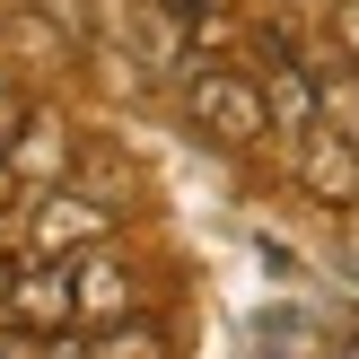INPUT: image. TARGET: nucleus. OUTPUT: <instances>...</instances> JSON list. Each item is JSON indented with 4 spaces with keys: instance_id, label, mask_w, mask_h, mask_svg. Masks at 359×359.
<instances>
[{
    "instance_id": "1",
    "label": "nucleus",
    "mask_w": 359,
    "mask_h": 359,
    "mask_svg": "<svg viewBox=\"0 0 359 359\" xmlns=\"http://www.w3.org/2000/svg\"><path fill=\"white\" fill-rule=\"evenodd\" d=\"M184 114H193V132H210L219 149L272 140V114H263V88H255L245 62H193L184 70Z\"/></svg>"
},
{
    "instance_id": "2",
    "label": "nucleus",
    "mask_w": 359,
    "mask_h": 359,
    "mask_svg": "<svg viewBox=\"0 0 359 359\" xmlns=\"http://www.w3.org/2000/svg\"><path fill=\"white\" fill-rule=\"evenodd\" d=\"M255 88H263V114H272V140H290V149L325 123V114H316V70H307V53H298L280 27L263 35V70H255Z\"/></svg>"
},
{
    "instance_id": "3",
    "label": "nucleus",
    "mask_w": 359,
    "mask_h": 359,
    "mask_svg": "<svg viewBox=\"0 0 359 359\" xmlns=\"http://www.w3.org/2000/svg\"><path fill=\"white\" fill-rule=\"evenodd\" d=\"M70 272V316H88V325H114V316H140V272L123 255H97L88 245L79 263H62Z\"/></svg>"
},
{
    "instance_id": "4",
    "label": "nucleus",
    "mask_w": 359,
    "mask_h": 359,
    "mask_svg": "<svg viewBox=\"0 0 359 359\" xmlns=\"http://www.w3.org/2000/svg\"><path fill=\"white\" fill-rule=\"evenodd\" d=\"M290 167H298V184H307L325 210H359V149L333 132V123H316V132L298 140V149H290Z\"/></svg>"
},
{
    "instance_id": "5",
    "label": "nucleus",
    "mask_w": 359,
    "mask_h": 359,
    "mask_svg": "<svg viewBox=\"0 0 359 359\" xmlns=\"http://www.w3.org/2000/svg\"><path fill=\"white\" fill-rule=\"evenodd\" d=\"M0 307H9L18 325H35V333H62V325H70V272H62L53 255L27 263V272L0 280Z\"/></svg>"
},
{
    "instance_id": "6",
    "label": "nucleus",
    "mask_w": 359,
    "mask_h": 359,
    "mask_svg": "<svg viewBox=\"0 0 359 359\" xmlns=\"http://www.w3.org/2000/svg\"><path fill=\"white\" fill-rule=\"evenodd\" d=\"M105 228H114V202H88V193H44V210H35V255L62 263L70 245H97Z\"/></svg>"
},
{
    "instance_id": "7",
    "label": "nucleus",
    "mask_w": 359,
    "mask_h": 359,
    "mask_svg": "<svg viewBox=\"0 0 359 359\" xmlns=\"http://www.w3.org/2000/svg\"><path fill=\"white\" fill-rule=\"evenodd\" d=\"M62 167H70V140H62V123H53V114L18 123V140H9V184H53Z\"/></svg>"
},
{
    "instance_id": "8",
    "label": "nucleus",
    "mask_w": 359,
    "mask_h": 359,
    "mask_svg": "<svg viewBox=\"0 0 359 359\" xmlns=\"http://www.w3.org/2000/svg\"><path fill=\"white\" fill-rule=\"evenodd\" d=\"M316 114L333 123V132L359 149V62H333V70H316Z\"/></svg>"
},
{
    "instance_id": "9",
    "label": "nucleus",
    "mask_w": 359,
    "mask_h": 359,
    "mask_svg": "<svg viewBox=\"0 0 359 359\" xmlns=\"http://www.w3.org/2000/svg\"><path fill=\"white\" fill-rule=\"evenodd\" d=\"M88 351H97V359H167V333H158L149 316H114Z\"/></svg>"
},
{
    "instance_id": "10",
    "label": "nucleus",
    "mask_w": 359,
    "mask_h": 359,
    "mask_svg": "<svg viewBox=\"0 0 359 359\" xmlns=\"http://www.w3.org/2000/svg\"><path fill=\"white\" fill-rule=\"evenodd\" d=\"M333 35H342V62H359V0H333Z\"/></svg>"
},
{
    "instance_id": "11",
    "label": "nucleus",
    "mask_w": 359,
    "mask_h": 359,
    "mask_svg": "<svg viewBox=\"0 0 359 359\" xmlns=\"http://www.w3.org/2000/svg\"><path fill=\"white\" fill-rule=\"evenodd\" d=\"M44 359H97L88 342H70V333H44Z\"/></svg>"
},
{
    "instance_id": "12",
    "label": "nucleus",
    "mask_w": 359,
    "mask_h": 359,
    "mask_svg": "<svg viewBox=\"0 0 359 359\" xmlns=\"http://www.w3.org/2000/svg\"><path fill=\"white\" fill-rule=\"evenodd\" d=\"M0 193H9V149H0Z\"/></svg>"
}]
</instances>
